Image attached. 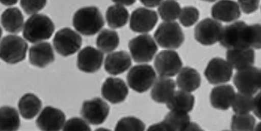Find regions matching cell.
Returning <instances> with one entry per match:
<instances>
[{
    "mask_svg": "<svg viewBox=\"0 0 261 131\" xmlns=\"http://www.w3.org/2000/svg\"><path fill=\"white\" fill-rule=\"evenodd\" d=\"M260 25L238 21L223 27L220 45L228 49L251 48L260 49Z\"/></svg>",
    "mask_w": 261,
    "mask_h": 131,
    "instance_id": "6da1fadb",
    "label": "cell"
},
{
    "mask_svg": "<svg viewBox=\"0 0 261 131\" xmlns=\"http://www.w3.org/2000/svg\"><path fill=\"white\" fill-rule=\"evenodd\" d=\"M73 25L78 32L86 36L96 35L105 25L102 14L95 6L80 9L74 15Z\"/></svg>",
    "mask_w": 261,
    "mask_h": 131,
    "instance_id": "7a4b0ae2",
    "label": "cell"
},
{
    "mask_svg": "<svg viewBox=\"0 0 261 131\" xmlns=\"http://www.w3.org/2000/svg\"><path fill=\"white\" fill-rule=\"evenodd\" d=\"M55 29L54 22L45 15L35 14L31 16L24 24L23 36L31 43L48 40Z\"/></svg>",
    "mask_w": 261,
    "mask_h": 131,
    "instance_id": "3957f363",
    "label": "cell"
},
{
    "mask_svg": "<svg viewBox=\"0 0 261 131\" xmlns=\"http://www.w3.org/2000/svg\"><path fill=\"white\" fill-rule=\"evenodd\" d=\"M28 49V43L21 37L8 35L1 41L0 56L6 63L15 64L26 58Z\"/></svg>",
    "mask_w": 261,
    "mask_h": 131,
    "instance_id": "277c9868",
    "label": "cell"
},
{
    "mask_svg": "<svg viewBox=\"0 0 261 131\" xmlns=\"http://www.w3.org/2000/svg\"><path fill=\"white\" fill-rule=\"evenodd\" d=\"M154 37L159 46L170 49L179 48L185 40L182 29L175 22L161 23L156 29Z\"/></svg>",
    "mask_w": 261,
    "mask_h": 131,
    "instance_id": "5b68a950",
    "label": "cell"
},
{
    "mask_svg": "<svg viewBox=\"0 0 261 131\" xmlns=\"http://www.w3.org/2000/svg\"><path fill=\"white\" fill-rule=\"evenodd\" d=\"M128 47L133 60L138 63L150 62L158 51L155 42L149 35L135 37L129 41Z\"/></svg>",
    "mask_w": 261,
    "mask_h": 131,
    "instance_id": "8992f818",
    "label": "cell"
},
{
    "mask_svg": "<svg viewBox=\"0 0 261 131\" xmlns=\"http://www.w3.org/2000/svg\"><path fill=\"white\" fill-rule=\"evenodd\" d=\"M156 73L151 66L138 65L133 67L127 75V82L130 88L139 93L148 91L155 82Z\"/></svg>",
    "mask_w": 261,
    "mask_h": 131,
    "instance_id": "52a82bcc",
    "label": "cell"
},
{
    "mask_svg": "<svg viewBox=\"0 0 261 131\" xmlns=\"http://www.w3.org/2000/svg\"><path fill=\"white\" fill-rule=\"evenodd\" d=\"M233 82L239 92L252 96L260 89V70L251 66L238 71Z\"/></svg>",
    "mask_w": 261,
    "mask_h": 131,
    "instance_id": "ba28073f",
    "label": "cell"
},
{
    "mask_svg": "<svg viewBox=\"0 0 261 131\" xmlns=\"http://www.w3.org/2000/svg\"><path fill=\"white\" fill-rule=\"evenodd\" d=\"M53 43L57 53L63 57H68L79 51L82 45V39L71 28H64L56 33Z\"/></svg>",
    "mask_w": 261,
    "mask_h": 131,
    "instance_id": "9c48e42d",
    "label": "cell"
},
{
    "mask_svg": "<svg viewBox=\"0 0 261 131\" xmlns=\"http://www.w3.org/2000/svg\"><path fill=\"white\" fill-rule=\"evenodd\" d=\"M154 67L161 77H174L180 71L182 62L176 52L164 50L156 55Z\"/></svg>",
    "mask_w": 261,
    "mask_h": 131,
    "instance_id": "30bf717a",
    "label": "cell"
},
{
    "mask_svg": "<svg viewBox=\"0 0 261 131\" xmlns=\"http://www.w3.org/2000/svg\"><path fill=\"white\" fill-rule=\"evenodd\" d=\"M222 29L221 23L212 18H205L196 25L194 30L195 39L202 45H214L219 42Z\"/></svg>",
    "mask_w": 261,
    "mask_h": 131,
    "instance_id": "8fae6325",
    "label": "cell"
},
{
    "mask_svg": "<svg viewBox=\"0 0 261 131\" xmlns=\"http://www.w3.org/2000/svg\"><path fill=\"white\" fill-rule=\"evenodd\" d=\"M110 111L109 105L102 99L96 97L83 104L81 114L88 123L99 125L105 122L109 115Z\"/></svg>",
    "mask_w": 261,
    "mask_h": 131,
    "instance_id": "7c38bea8",
    "label": "cell"
},
{
    "mask_svg": "<svg viewBox=\"0 0 261 131\" xmlns=\"http://www.w3.org/2000/svg\"><path fill=\"white\" fill-rule=\"evenodd\" d=\"M208 82L213 85L230 82L233 68L227 61L221 58H214L209 61L204 72Z\"/></svg>",
    "mask_w": 261,
    "mask_h": 131,
    "instance_id": "4fadbf2b",
    "label": "cell"
},
{
    "mask_svg": "<svg viewBox=\"0 0 261 131\" xmlns=\"http://www.w3.org/2000/svg\"><path fill=\"white\" fill-rule=\"evenodd\" d=\"M158 20L155 11L144 8H138L132 12L130 28L136 33H148L154 28Z\"/></svg>",
    "mask_w": 261,
    "mask_h": 131,
    "instance_id": "5bb4252c",
    "label": "cell"
},
{
    "mask_svg": "<svg viewBox=\"0 0 261 131\" xmlns=\"http://www.w3.org/2000/svg\"><path fill=\"white\" fill-rule=\"evenodd\" d=\"M104 55L100 50L91 46L82 49L78 55L77 67L79 70L87 73L98 71L103 64Z\"/></svg>",
    "mask_w": 261,
    "mask_h": 131,
    "instance_id": "9a60e30c",
    "label": "cell"
},
{
    "mask_svg": "<svg viewBox=\"0 0 261 131\" xmlns=\"http://www.w3.org/2000/svg\"><path fill=\"white\" fill-rule=\"evenodd\" d=\"M101 95L113 104L123 103L128 95V86L122 79L108 78L101 87Z\"/></svg>",
    "mask_w": 261,
    "mask_h": 131,
    "instance_id": "2e32d148",
    "label": "cell"
},
{
    "mask_svg": "<svg viewBox=\"0 0 261 131\" xmlns=\"http://www.w3.org/2000/svg\"><path fill=\"white\" fill-rule=\"evenodd\" d=\"M66 115L61 110L47 107L37 118V126L42 130H60L64 126Z\"/></svg>",
    "mask_w": 261,
    "mask_h": 131,
    "instance_id": "e0dca14e",
    "label": "cell"
},
{
    "mask_svg": "<svg viewBox=\"0 0 261 131\" xmlns=\"http://www.w3.org/2000/svg\"><path fill=\"white\" fill-rule=\"evenodd\" d=\"M190 123V117L186 112L171 111L165 116L163 121L151 126L148 130L182 131L187 130Z\"/></svg>",
    "mask_w": 261,
    "mask_h": 131,
    "instance_id": "ac0fdd59",
    "label": "cell"
},
{
    "mask_svg": "<svg viewBox=\"0 0 261 131\" xmlns=\"http://www.w3.org/2000/svg\"><path fill=\"white\" fill-rule=\"evenodd\" d=\"M211 13L215 20L225 23L237 20L241 16L239 4L232 0H220L213 6Z\"/></svg>",
    "mask_w": 261,
    "mask_h": 131,
    "instance_id": "d6986e66",
    "label": "cell"
},
{
    "mask_svg": "<svg viewBox=\"0 0 261 131\" xmlns=\"http://www.w3.org/2000/svg\"><path fill=\"white\" fill-rule=\"evenodd\" d=\"M55 56L51 45L48 42H42L32 46L29 51L30 63L35 67L43 68L53 63Z\"/></svg>",
    "mask_w": 261,
    "mask_h": 131,
    "instance_id": "ffe728a7",
    "label": "cell"
},
{
    "mask_svg": "<svg viewBox=\"0 0 261 131\" xmlns=\"http://www.w3.org/2000/svg\"><path fill=\"white\" fill-rule=\"evenodd\" d=\"M226 59L232 68L240 71L254 64L255 53L251 48L228 49Z\"/></svg>",
    "mask_w": 261,
    "mask_h": 131,
    "instance_id": "44dd1931",
    "label": "cell"
},
{
    "mask_svg": "<svg viewBox=\"0 0 261 131\" xmlns=\"http://www.w3.org/2000/svg\"><path fill=\"white\" fill-rule=\"evenodd\" d=\"M132 66L129 53L124 51L111 53L107 56L105 62L106 71L113 76L122 74Z\"/></svg>",
    "mask_w": 261,
    "mask_h": 131,
    "instance_id": "7402d4cb",
    "label": "cell"
},
{
    "mask_svg": "<svg viewBox=\"0 0 261 131\" xmlns=\"http://www.w3.org/2000/svg\"><path fill=\"white\" fill-rule=\"evenodd\" d=\"M176 89L174 80L167 77H160L157 78L152 87L151 97L153 101L159 104H167Z\"/></svg>",
    "mask_w": 261,
    "mask_h": 131,
    "instance_id": "603a6c76",
    "label": "cell"
},
{
    "mask_svg": "<svg viewBox=\"0 0 261 131\" xmlns=\"http://www.w3.org/2000/svg\"><path fill=\"white\" fill-rule=\"evenodd\" d=\"M235 95L232 86L224 85L214 87L210 94L212 107L220 110H227L230 108Z\"/></svg>",
    "mask_w": 261,
    "mask_h": 131,
    "instance_id": "cb8c5ba5",
    "label": "cell"
},
{
    "mask_svg": "<svg viewBox=\"0 0 261 131\" xmlns=\"http://www.w3.org/2000/svg\"><path fill=\"white\" fill-rule=\"evenodd\" d=\"M201 82L200 74L195 69L190 67L182 68L176 78L178 87L189 92L199 89Z\"/></svg>",
    "mask_w": 261,
    "mask_h": 131,
    "instance_id": "d4e9b609",
    "label": "cell"
},
{
    "mask_svg": "<svg viewBox=\"0 0 261 131\" xmlns=\"http://www.w3.org/2000/svg\"><path fill=\"white\" fill-rule=\"evenodd\" d=\"M195 104V97L189 92L184 90L175 91L167 103V108L171 111L188 112L192 111Z\"/></svg>",
    "mask_w": 261,
    "mask_h": 131,
    "instance_id": "484cf974",
    "label": "cell"
},
{
    "mask_svg": "<svg viewBox=\"0 0 261 131\" xmlns=\"http://www.w3.org/2000/svg\"><path fill=\"white\" fill-rule=\"evenodd\" d=\"M23 16L17 8H9L2 15L3 26L9 33H20L23 28Z\"/></svg>",
    "mask_w": 261,
    "mask_h": 131,
    "instance_id": "4316f807",
    "label": "cell"
},
{
    "mask_svg": "<svg viewBox=\"0 0 261 131\" xmlns=\"http://www.w3.org/2000/svg\"><path fill=\"white\" fill-rule=\"evenodd\" d=\"M41 100L33 93H28L24 95L18 104L19 111L22 117L26 120H32L42 108Z\"/></svg>",
    "mask_w": 261,
    "mask_h": 131,
    "instance_id": "83f0119b",
    "label": "cell"
},
{
    "mask_svg": "<svg viewBox=\"0 0 261 131\" xmlns=\"http://www.w3.org/2000/svg\"><path fill=\"white\" fill-rule=\"evenodd\" d=\"M106 16L108 26L118 29L124 27L128 23L129 13L123 6L117 4L108 8Z\"/></svg>",
    "mask_w": 261,
    "mask_h": 131,
    "instance_id": "f1b7e54d",
    "label": "cell"
},
{
    "mask_svg": "<svg viewBox=\"0 0 261 131\" xmlns=\"http://www.w3.org/2000/svg\"><path fill=\"white\" fill-rule=\"evenodd\" d=\"M96 44L100 51L104 53H110L118 47L119 37L115 30L105 29L98 35Z\"/></svg>",
    "mask_w": 261,
    "mask_h": 131,
    "instance_id": "f546056e",
    "label": "cell"
},
{
    "mask_svg": "<svg viewBox=\"0 0 261 131\" xmlns=\"http://www.w3.org/2000/svg\"><path fill=\"white\" fill-rule=\"evenodd\" d=\"M20 126V117L17 110L3 107L0 110V130H17Z\"/></svg>",
    "mask_w": 261,
    "mask_h": 131,
    "instance_id": "4dcf8cb0",
    "label": "cell"
},
{
    "mask_svg": "<svg viewBox=\"0 0 261 131\" xmlns=\"http://www.w3.org/2000/svg\"><path fill=\"white\" fill-rule=\"evenodd\" d=\"M180 11V5L174 0H165L159 5V14L162 20L165 22L176 20L179 17Z\"/></svg>",
    "mask_w": 261,
    "mask_h": 131,
    "instance_id": "1f68e13d",
    "label": "cell"
},
{
    "mask_svg": "<svg viewBox=\"0 0 261 131\" xmlns=\"http://www.w3.org/2000/svg\"><path fill=\"white\" fill-rule=\"evenodd\" d=\"M253 104L254 98L252 95L239 92L235 93L231 106L236 114H245L253 110Z\"/></svg>",
    "mask_w": 261,
    "mask_h": 131,
    "instance_id": "d6a6232c",
    "label": "cell"
},
{
    "mask_svg": "<svg viewBox=\"0 0 261 131\" xmlns=\"http://www.w3.org/2000/svg\"><path fill=\"white\" fill-rule=\"evenodd\" d=\"M255 124V118L249 113L236 114L232 118L231 129L232 130H253Z\"/></svg>",
    "mask_w": 261,
    "mask_h": 131,
    "instance_id": "836d02e7",
    "label": "cell"
},
{
    "mask_svg": "<svg viewBox=\"0 0 261 131\" xmlns=\"http://www.w3.org/2000/svg\"><path fill=\"white\" fill-rule=\"evenodd\" d=\"M200 12L194 6H186L181 9L179 21L183 26L190 27L199 20Z\"/></svg>",
    "mask_w": 261,
    "mask_h": 131,
    "instance_id": "e575fe53",
    "label": "cell"
},
{
    "mask_svg": "<svg viewBox=\"0 0 261 131\" xmlns=\"http://www.w3.org/2000/svg\"><path fill=\"white\" fill-rule=\"evenodd\" d=\"M145 128V124L141 120L135 117H126L118 121L115 130L143 131Z\"/></svg>",
    "mask_w": 261,
    "mask_h": 131,
    "instance_id": "d590c367",
    "label": "cell"
},
{
    "mask_svg": "<svg viewBox=\"0 0 261 131\" xmlns=\"http://www.w3.org/2000/svg\"><path fill=\"white\" fill-rule=\"evenodd\" d=\"M47 4V0H21L20 5L25 13L30 15L42 10Z\"/></svg>",
    "mask_w": 261,
    "mask_h": 131,
    "instance_id": "8d00e7d4",
    "label": "cell"
},
{
    "mask_svg": "<svg viewBox=\"0 0 261 131\" xmlns=\"http://www.w3.org/2000/svg\"><path fill=\"white\" fill-rule=\"evenodd\" d=\"M63 130L90 131L91 128L86 120L84 121L79 117H73L67 121Z\"/></svg>",
    "mask_w": 261,
    "mask_h": 131,
    "instance_id": "74e56055",
    "label": "cell"
},
{
    "mask_svg": "<svg viewBox=\"0 0 261 131\" xmlns=\"http://www.w3.org/2000/svg\"><path fill=\"white\" fill-rule=\"evenodd\" d=\"M260 0H238L242 11L246 14H251L259 8Z\"/></svg>",
    "mask_w": 261,
    "mask_h": 131,
    "instance_id": "f35d334b",
    "label": "cell"
},
{
    "mask_svg": "<svg viewBox=\"0 0 261 131\" xmlns=\"http://www.w3.org/2000/svg\"><path fill=\"white\" fill-rule=\"evenodd\" d=\"M260 93L254 98V104H253V113L259 119H260Z\"/></svg>",
    "mask_w": 261,
    "mask_h": 131,
    "instance_id": "ab89813d",
    "label": "cell"
},
{
    "mask_svg": "<svg viewBox=\"0 0 261 131\" xmlns=\"http://www.w3.org/2000/svg\"><path fill=\"white\" fill-rule=\"evenodd\" d=\"M144 6L150 8H154L160 5L163 0H139Z\"/></svg>",
    "mask_w": 261,
    "mask_h": 131,
    "instance_id": "60d3db41",
    "label": "cell"
},
{
    "mask_svg": "<svg viewBox=\"0 0 261 131\" xmlns=\"http://www.w3.org/2000/svg\"><path fill=\"white\" fill-rule=\"evenodd\" d=\"M112 1L118 5L130 6L136 3L137 0H112Z\"/></svg>",
    "mask_w": 261,
    "mask_h": 131,
    "instance_id": "b9f144b4",
    "label": "cell"
},
{
    "mask_svg": "<svg viewBox=\"0 0 261 131\" xmlns=\"http://www.w3.org/2000/svg\"><path fill=\"white\" fill-rule=\"evenodd\" d=\"M18 0H1L2 4L5 6H12L16 4Z\"/></svg>",
    "mask_w": 261,
    "mask_h": 131,
    "instance_id": "7bdbcfd3",
    "label": "cell"
},
{
    "mask_svg": "<svg viewBox=\"0 0 261 131\" xmlns=\"http://www.w3.org/2000/svg\"><path fill=\"white\" fill-rule=\"evenodd\" d=\"M202 1L208 2V3H214L216 1H217V0H202Z\"/></svg>",
    "mask_w": 261,
    "mask_h": 131,
    "instance_id": "ee69618b",
    "label": "cell"
}]
</instances>
